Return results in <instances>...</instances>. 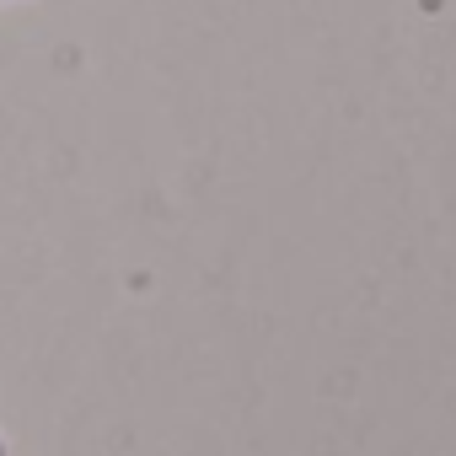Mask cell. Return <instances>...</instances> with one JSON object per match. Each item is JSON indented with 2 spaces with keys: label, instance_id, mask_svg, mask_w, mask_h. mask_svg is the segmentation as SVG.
<instances>
[{
  "label": "cell",
  "instance_id": "obj_1",
  "mask_svg": "<svg viewBox=\"0 0 456 456\" xmlns=\"http://www.w3.org/2000/svg\"><path fill=\"white\" fill-rule=\"evenodd\" d=\"M0 456H6V445H0Z\"/></svg>",
  "mask_w": 456,
  "mask_h": 456
}]
</instances>
